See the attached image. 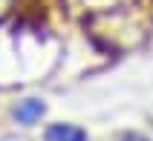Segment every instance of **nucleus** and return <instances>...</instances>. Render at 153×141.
Segmentation results:
<instances>
[{
  "instance_id": "1",
  "label": "nucleus",
  "mask_w": 153,
  "mask_h": 141,
  "mask_svg": "<svg viewBox=\"0 0 153 141\" xmlns=\"http://www.w3.org/2000/svg\"><path fill=\"white\" fill-rule=\"evenodd\" d=\"M41 115H43V101H38V98H26V101H20L15 107V118L20 124H32Z\"/></svg>"
},
{
  "instance_id": "2",
  "label": "nucleus",
  "mask_w": 153,
  "mask_h": 141,
  "mask_svg": "<svg viewBox=\"0 0 153 141\" xmlns=\"http://www.w3.org/2000/svg\"><path fill=\"white\" fill-rule=\"evenodd\" d=\"M46 141H87V135L72 124H55L46 130Z\"/></svg>"
},
{
  "instance_id": "3",
  "label": "nucleus",
  "mask_w": 153,
  "mask_h": 141,
  "mask_svg": "<svg viewBox=\"0 0 153 141\" xmlns=\"http://www.w3.org/2000/svg\"><path fill=\"white\" fill-rule=\"evenodd\" d=\"M121 141H147V138H142V135H136V133H127Z\"/></svg>"
}]
</instances>
